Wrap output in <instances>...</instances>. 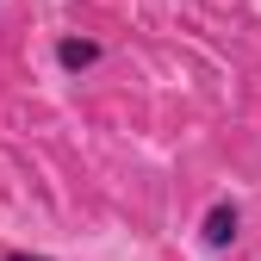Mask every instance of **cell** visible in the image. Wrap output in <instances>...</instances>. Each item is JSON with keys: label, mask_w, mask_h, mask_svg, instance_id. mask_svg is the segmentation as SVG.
<instances>
[{"label": "cell", "mask_w": 261, "mask_h": 261, "mask_svg": "<svg viewBox=\"0 0 261 261\" xmlns=\"http://www.w3.org/2000/svg\"><path fill=\"white\" fill-rule=\"evenodd\" d=\"M237 230H243V212H237L230 199H218V205L199 218V243H205V249H230Z\"/></svg>", "instance_id": "6da1fadb"}, {"label": "cell", "mask_w": 261, "mask_h": 261, "mask_svg": "<svg viewBox=\"0 0 261 261\" xmlns=\"http://www.w3.org/2000/svg\"><path fill=\"white\" fill-rule=\"evenodd\" d=\"M100 56H106V50L93 44V38H75V31H69V38H56V69H62V75H87Z\"/></svg>", "instance_id": "7a4b0ae2"}, {"label": "cell", "mask_w": 261, "mask_h": 261, "mask_svg": "<svg viewBox=\"0 0 261 261\" xmlns=\"http://www.w3.org/2000/svg\"><path fill=\"white\" fill-rule=\"evenodd\" d=\"M0 261H50V255H25V249H13V255H0Z\"/></svg>", "instance_id": "3957f363"}]
</instances>
